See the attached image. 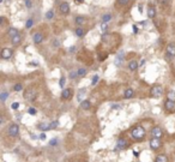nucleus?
I'll return each mask as SVG.
<instances>
[{"instance_id": "f257e3e1", "label": "nucleus", "mask_w": 175, "mask_h": 162, "mask_svg": "<svg viewBox=\"0 0 175 162\" xmlns=\"http://www.w3.org/2000/svg\"><path fill=\"white\" fill-rule=\"evenodd\" d=\"M131 137L135 141H140L145 137V130L142 126H135L134 129H132L131 131Z\"/></svg>"}, {"instance_id": "f03ea898", "label": "nucleus", "mask_w": 175, "mask_h": 162, "mask_svg": "<svg viewBox=\"0 0 175 162\" xmlns=\"http://www.w3.org/2000/svg\"><path fill=\"white\" fill-rule=\"evenodd\" d=\"M24 97H25V100L27 101H35L36 97H37V91L35 90V89H32V88H30V89H28V90L24 92Z\"/></svg>"}, {"instance_id": "7ed1b4c3", "label": "nucleus", "mask_w": 175, "mask_h": 162, "mask_svg": "<svg viewBox=\"0 0 175 162\" xmlns=\"http://www.w3.org/2000/svg\"><path fill=\"white\" fill-rule=\"evenodd\" d=\"M163 94V88L161 87V85H155V87L151 88V90H150V95L151 97H156V99H158L161 97Z\"/></svg>"}, {"instance_id": "20e7f679", "label": "nucleus", "mask_w": 175, "mask_h": 162, "mask_svg": "<svg viewBox=\"0 0 175 162\" xmlns=\"http://www.w3.org/2000/svg\"><path fill=\"white\" fill-rule=\"evenodd\" d=\"M7 133H8V136H11V137H17V136L19 134V126H18L17 124L10 125V127L7 129Z\"/></svg>"}, {"instance_id": "39448f33", "label": "nucleus", "mask_w": 175, "mask_h": 162, "mask_svg": "<svg viewBox=\"0 0 175 162\" xmlns=\"http://www.w3.org/2000/svg\"><path fill=\"white\" fill-rule=\"evenodd\" d=\"M168 60L173 59L175 56V43H169L167 46V54H166Z\"/></svg>"}, {"instance_id": "423d86ee", "label": "nucleus", "mask_w": 175, "mask_h": 162, "mask_svg": "<svg viewBox=\"0 0 175 162\" xmlns=\"http://www.w3.org/2000/svg\"><path fill=\"white\" fill-rule=\"evenodd\" d=\"M151 136H152V138H157V139H159L162 136H163V130L161 129L159 126H156V127H154L151 130Z\"/></svg>"}, {"instance_id": "0eeeda50", "label": "nucleus", "mask_w": 175, "mask_h": 162, "mask_svg": "<svg viewBox=\"0 0 175 162\" xmlns=\"http://www.w3.org/2000/svg\"><path fill=\"white\" fill-rule=\"evenodd\" d=\"M127 146V141L125 138H119L118 139V142H116V145H115V149L114 150H122V149H125Z\"/></svg>"}, {"instance_id": "6e6552de", "label": "nucleus", "mask_w": 175, "mask_h": 162, "mask_svg": "<svg viewBox=\"0 0 175 162\" xmlns=\"http://www.w3.org/2000/svg\"><path fill=\"white\" fill-rule=\"evenodd\" d=\"M123 56H125V52L123 51H120L118 54H116V56H115V66H118V67H120L121 65H122V61H123Z\"/></svg>"}, {"instance_id": "1a4fd4ad", "label": "nucleus", "mask_w": 175, "mask_h": 162, "mask_svg": "<svg viewBox=\"0 0 175 162\" xmlns=\"http://www.w3.org/2000/svg\"><path fill=\"white\" fill-rule=\"evenodd\" d=\"M161 145H162V143H161V141L157 138H152L151 141H150V148H151L152 150H157V149H159L161 148Z\"/></svg>"}, {"instance_id": "9d476101", "label": "nucleus", "mask_w": 175, "mask_h": 162, "mask_svg": "<svg viewBox=\"0 0 175 162\" xmlns=\"http://www.w3.org/2000/svg\"><path fill=\"white\" fill-rule=\"evenodd\" d=\"M1 58L3 59H11L12 58V51L10 48H3V51H1Z\"/></svg>"}, {"instance_id": "9b49d317", "label": "nucleus", "mask_w": 175, "mask_h": 162, "mask_svg": "<svg viewBox=\"0 0 175 162\" xmlns=\"http://www.w3.org/2000/svg\"><path fill=\"white\" fill-rule=\"evenodd\" d=\"M59 10L60 12L62 13V15H67V13H70V5H68V3H61L59 6Z\"/></svg>"}, {"instance_id": "f8f14e48", "label": "nucleus", "mask_w": 175, "mask_h": 162, "mask_svg": "<svg viewBox=\"0 0 175 162\" xmlns=\"http://www.w3.org/2000/svg\"><path fill=\"white\" fill-rule=\"evenodd\" d=\"M43 39H44V36L42 32H36V34H34V36H32V40H34V42H35L36 44L41 43V42L43 41Z\"/></svg>"}, {"instance_id": "ddd939ff", "label": "nucleus", "mask_w": 175, "mask_h": 162, "mask_svg": "<svg viewBox=\"0 0 175 162\" xmlns=\"http://www.w3.org/2000/svg\"><path fill=\"white\" fill-rule=\"evenodd\" d=\"M86 95V89L85 88H82V89H79V91H78V94H77V100L79 101L80 103L83 102V99L84 96Z\"/></svg>"}, {"instance_id": "4468645a", "label": "nucleus", "mask_w": 175, "mask_h": 162, "mask_svg": "<svg viewBox=\"0 0 175 162\" xmlns=\"http://www.w3.org/2000/svg\"><path fill=\"white\" fill-rule=\"evenodd\" d=\"M164 108H166L168 112H173L174 111V108H175V102L167 100V101L164 102Z\"/></svg>"}, {"instance_id": "2eb2a0df", "label": "nucleus", "mask_w": 175, "mask_h": 162, "mask_svg": "<svg viewBox=\"0 0 175 162\" xmlns=\"http://www.w3.org/2000/svg\"><path fill=\"white\" fill-rule=\"evenodd\" d=\"M61 97L64 100H70L72 97V90L71 89H64L61 92Z\"/></svg>"}, {"instance_id": "dca6fc26", "label": "nucleus", "mask_w": 175, "mask_h": 162, "mask_svg": "<svg viewBox=\"0 0 175 162\" xmlns=\"http://www.w3.org/2000/svg\"><path fill=\"white\" fill-rule=\"evenodd\" d=\"M147 16H149V18H155L156 17V8L155 6H150V7L147 8Z\"/></svg>"}, {"instance_id": "f3484780", "label": "nucleus", "mask_w": 175, "mask_h": 162, "mask_svg": "<svg viewBox=\"0 0 175 162\" xmlns=\"http://www.w3.org/2000/svg\"><path fill=\"white\" fill-rule=\"evenodd\" d=\"M138 67H139V65H138V63H137L135 60H131V61L128 63V68H130L131 71H135Z\"/></svg>"}, {"instance_id": "a211bd4d", "label": "nucleus", "mask_w": 175, "mask_h": 162, "mask_svg": "<svg viewBox=\"0 0 175 162\" xmlns=\"http://www.w3.org/2000/svg\"><path fill=\"white\" fill-rule=\"evenodd\" d=\"M133 95H134V92H133V90H132L131 88H128V89H126V90L123 91L125 99H131V97H133Z\"/></svg>"}, {"instance_id": "6ab92c4d", "label": "nucleus", "mask_w": 175, "mask_h": 162, "mask_svg": "<svg viewBox=\"0 0 175 162\" xmlns=\"http://www.w3.org/2000/svg\"><path fill=\"white\" fill-rule=\"evenodd\" d=\"M20 40H22V37H20V35L18 34V35H16V36H13V37H12L11 42H12V44H13V46H17V44L20 43Z\"/></svg>"}, {"instance_id": "aec40b11", "label": "nucleus", "mask_w": 175, "mask_h": 162, "mask_svg": "<svg viewBox=\"0 0 175 162\" xmlns=\"http://www.w3.org/2000/svg\"><path fill=\"white\" fill-rule=\"evenodd\" d=\"M80 107H82V109H90L91 103H90V101H88V100H84L83 102L80 103Z\"/></svg>"}, {"instance_id": "412c9836", "label": "nucleus", "mask_w": 175, "mask_h": 162, "mask_svg": "<svg viewBox=\"0 0 175 162\" xmlns=\"http://www.w3.org/2000/svg\"><path fill=\"white\" fill-rule=\"evenodd\" d=\"M37 129L39 130H41V131H48V130H51V126L48 125V124H39L37 125Z\"/></svg>"}, {"instance_id": "4be33fe9", "label": "nucleus", "mask_w": 175, "mask_h": 162, "mask_svg": "<svg viewBox=\"0 0 175 162\" xmlns=\"http://www.w3.org/2000/svg\"><path fill=\"white\" fill-rule=\"evenodd\" d=\"M7 34L11 37H13V36H16V35H18V30H17L16 28H8V30H7Z\"/></svg>"}, {"instance_id": "5701e85b", "label": "nucleus", "mask_w": 175, "mask_h": 162, "mask_svg": "<svg viewBox=\"0 0 175 162\" xmlns=\"http://www.w3.org/2000/svg\"><path fill=\"white\" fill-rule=\"evenodd\" d=\"M155 162H168V158L166 155H158V156L156 157Z\"/></svg>"}, {"instance_id": "b1692460", "label": "nucleus", "mask_w": 175, "mask_h": 162, "mask_svg": "<svg viewBox=\"0 0 175 162\" xmlns=\"http://www.w3.org/2000/svg\"><path fill=\"white\" fill-rule=\"evenodd\" d=\"M77 75L78 77H84V76L86 75V68H84V67H80L77 70Z\"/></svg>"}, {"instance_id": "393cba45", "label": "nucleus", "mask_w": 175, "mask_h": 162, "mask_svg": "<svg viewBox=\"0 0 175 162\" xmlns=\"http://www.w3.org/2000/svg\"><path fill=\"white\" fill-rule=\"evenodd\" d=\"M74 32H76V35L78 36V37H82V36H84V34H85V30L79 27V28L76 29V31H74Z\"/></svg>"}, {"instance_id": "a878e982", "label": "nucleus", "mask_w": 175, "mask_h": 162, "mask_svg": "<svg viewBox=\"0 0 175 162\" xmlns=\"http://www.w3.org/2000/svg\"><path fill=\"white\" fill-rule=\"evenodd\" d=\"M76 23L78 24V25H83V24L85 23V18H84L83 16H78V17H76Z\"/></svg>"}, {"instance_id": "bb28decb", "label": "nucleus", "mask_w": 175, "mask_h": 162, "mask_svg": "<svg viewBox=\"0 0 175 162\" xmlns=\"http://www.w3.org/2000/svg\"><path fill=\"white\" fill-rule=\"evenodd\" d=\"M110 19H111V15H110V13H106V15H103V16H102V22H103V23H108Z\"/></svg>"}, {"instance_id": "cd10ccee", "label": "nucleus", "mask_w": 175, "mask_h": 162, "mask_svg": "<svg viewBox=\"0 0 175 162\" xmlns=\"http://www.w3.org/2000/svg\"><path fill=\"white\" fill-rule=\"evenodd\" d=\"M167 97L169 101H173V102H175V91H169L167 94Z\"/></svg>"}, {"instance_id": "c85d7f7f", "label": "nucleus", "mask_w": 175, "mask_h": 162, "mask_svg": "<svg viewBox=\"0 0 175 162\" xmlns=\"http://www.w3.org/2000/svg\"><path fill=\"white\" fill-rule=\"evenodd\" d=\"M7 97H8V92H6V91H3V92L0 94V100H1V102H5Z\"/></svg>"}, {"instance_id": "c756f323", "label": "nucleus", "mask_w": 175, "mask_h": 162, "mask_svg": "<svg viewBox=\"0 0 175 162\" xmlns=\"http://www.w3.org/2000/svg\"><path fill=\"white\" fill-rule=\"evenodd\" d=\"M107 30H108L107 23H103V22H102V24H101V31L103 32V34H106V32H107Z\"/></svg>"}, {"instance_id": "7c9ffc66", "label": "nucleus", "mask_w": 175, "mask_h": 162, "mask_svg": "<svg viewBox=\"0 0 175 162\" xmlns=\"http://www.w3.org/2000/svg\"><path fill=\"white\" fill-rule=\"evenodd\" d=\"M158 3L162 5L163 7H166V6H168V5L170 4V0H158Z\"/></svg>"}, {"instance_id": "2f4dec72", "label": "nucleus", "mask_w": 175, "mask_h": 162, "mask_svg": "<svg viewBox=\"0 0 175 162\" xmlns=\"http://www.w3.org/2000/svg\"><path fill=\"white\" fill-rule=\"evenodd\" d=\"M58 142H59V139H58V138H53V139H51V141H49V143H48V144H49L51 146H55L56 144H58Z\"/></svg>"}, {"instance_id": "473e14b6", "label": "nucleus", "mask_w": 175, "mask_h": 162, "mask_svg": "<svg viewBox=\"0 0 175 162\" xmlns=\"http://www.w3.org/2000/svg\"><path fill=\"white\" fill-rule=\"evenodd\" d=\"M32 24H34V20L30 18V19L27 20V23H25V28H27V29H30L32 27Z\"/></svg>"}, {"instance_id": "72a5a7b5", "label": "nucleus", "mask_w": 175, "mask_h": 162, "mask_svg": "<svg viewBox=\"0 0 175 162\" xmlns=\"http://www.w3.org/2000/svg\"><path fill=\"white\" fill-rule=\"evenodd\" d=\"M98 79H99V76L98 75L94 76V77H92V79H91V85H95V84L98 82Z\"/></svg>"}, {"instance_id": "f704fd0d", "label": "nucleus", "mask_w": 175, "mask_h": 162, "mask_svg": "<svg viewBox=\"0 0 175 162\" xmlns=\"http://www.w3.org/2000/svg\"><path fill=\"white\" fill-rule=\"evenodd\" d=\"M13 90L15 91H22L23 90V85H22V84H16V85H15V87H13Z\"/></svg>"}, {"instance_id": "c9c22d12", "label": "nucleus", "mask_w": 175, "mask_h": 162, "mask_svg": "<svg viewBox=\"0 0 175 162\" xmlns=\"http://www.w3.org/2000/svg\"><path fill=\"white\" fill-rule=\"evenodd\" d=\"M60 44H61V42H60V40L59 39H54V41H53V46L55 48L60 47Z\"/></svg>"}, {"instance_id": "e433bc0d", "label": "nucleus", "mask_w": 175, "mask_h": 162, "mask_svg": "<svg viewBox=\"0 0 175 162\" xmlns=\"http://www.w3.org/2000/svg\"><path fill=\"white\" fill-rule=\"evenodd\" d=\"M28 113L30 115H35L36 114V109L34 108V107H29V108H28Z\"/></svg>"}, {"instance_id": "4c0bfd02", "label": "nucleus", "mask_w": 175, "mask_h": 162, "mask_svg": "<svg viewBox=\"0 0 175 162\" xmlns=\"http://www.w3.org/2000/svg\"><path fill=\"white\" fill-rule=\"evenodd\" d=\"M130 0H118V4L121 5V6H125V5H128Z\"/></svg>"}, {"instance_id": "58836bf2", "label": "nucleus", "mask_w": 175, "mask_h": 162, "mask_svg": "<svg viewBox=\"0 0 175 162\" xmlns=\"http://www.w3.org/2000/svg\"><path fill=\"white\" fill-rule=\"evenodd\" d=\"M46 18H47V19H52L53 18V11L52 10H49V11L46 13Z\"/></svg>"}, {"instance_id": "ea45409f", "label": "nucleus", "mask_w": 175, "mask_h": 162, "mask_svg": "<svg viewBox=\"0 0 175 162\" xmlns=\"http://www.w3.org/2000/svg\"><path fill=\"white\" fill-rule=\"evenodd\" d=\"M58 125H59V121H53V123H51V124H49V126H51V130H53V129L58 127Z\"/></svg>"}, {"instance_id": "a19ab883", "label": "nucleus", "mask_w": 175, "mask_h": 162, "mask_svg": "<svg viewBox=\"0 0 175 162\" xmlns=\"http://www.w3.org/2000/svg\"><path fill=\"white\" fill-rule=\"evenodd\" d=\"M65 80H66V79H65V77H61V78H60V82H59V87L60 88H64L65 87Z\"/></svg>"}, {"instance_id": "79ce46f5", "label": "nucleus", "mask_w": 175, "mask_h": 162, "mask_svg": "<svg viewBox=\"0 0 175 162\" xmlns=\"http://www.w3.org/2000/svg\"><path fill=\"white\" fill-rule=\"evenodd\" d=\"M24 3H25V6H27V8H31V6H32L31 0H24Z\"/></svg>"}, {"instance_id": "37998d69", "label": "nucleus", "mask_w": 175, "mask_h": 162, "mask_svg": "<svg viewBox=\"0 0 175 162\" xmlns=\"http://www.w3.org/2000/svg\"><path fill=\"white\" fill-rule=\"evenodd\" d=\"M19 106H20V105H19L18 102H13V103L11 105V108H12V109H15V111H16V109H18V108H19Z\"/></svg>"}, {"instance_id": "c03bdc74", "label": "nucleus", "mask_w": 175, "mask_h": 162, "mask_svg": "<svg viewBox=\"0 0 175 162\" xmlns=\"http://www.w3.org/2000/svg\"><path fill=\"white\" fill-rule=\"evenodd\" d=\"M76 77H78V75H77V71H72L71 73H70V78H71V79H74Z\"/></svg>"}, {"instance_id": "a18cd8bd", "label": "nucleus", "mask_w": 175, "mask_h": 162, "mask_svg": "<svg viewBox=\"0 0 175 162\" xmlns=\"http://www.w3.org/2000/svg\"><path fill=\"white\" fill-rule=\"evenodd\" d=\"M104 59H107V54H102V53H99V61H103Z\"/></svg>"}, {"instance_id": "49530a36", "label": "nucleus", "mask_w": 175, "mask_h": 162, "mask_svg": "<svg viewBox=\"0 0 175 162\" xmlns=\"http://www.w3.org/2000/svg\"><path fill=\"white\" fill-rule=\"evenodd\" d=\"M40 139L41 141H44V139H46V133H44V132L40 133Z\"/></svg>"}, {"instance_id": "de8ad7c7", "label": "nucleus", "mask_w": 175, "mask_h": 162, "mask_svg": "<svg viewBox=\"0 0 175 162\" xmlns=\"http://www.w3.org/2000/svg\"><path fill=\"white\" fill-rule=\"evenodd\" d=\"M132 29H133V34H137V32H138V27H137V25H133Z\"/></svg>"}, {"instance_id": "09e8293b", "label": "nucleus", "mask_w": 175, "mask_h": 162, "mask_svg": "<svg viewBox=\"0 0 175 162\" xmlns=\"http://www.w3.org/2000/svg\"><path fill=\"white\" fill-rule=\"evenodd\" d=\"M74 51H76V47H74V46H72V47H70V52H71V53H73Z\"/></svg>"}, {"instance_id": "8fccbe9b", "label": "nucleus", "mask_w": 175, "mask_h": 162, "mask_svg": "<svg viewBox=\"0 0 175 162\" xmlns=\"http://www.w3.org/2000/svg\"><path fill=\"white\" fill-rule=\"evenodd\" d=\"M30 134H31V138H32V139H39V138H40V137H37V136H35L34 133H30Z\"/></svg>"}, {"instance_id": "3c124183", "label": "nucleus", "mask_w": 175, "mask_h": 162, "mask_svg": "<svg viewBox=\"0 0 175 162\" xmlns=\"http://www.w3.org/2000/svg\"><path fill=\"white\" fill-rule=\"evenodd\" d=\"M4 22H5V18H4V17H1V18H0V24L3 25V24H4Z\"/></svg>"}, {"instance_id": "603ef678", "label": "nucleus", "mask_w": 175, "mask_h": 162, "mask_svg": "<svg viewBox=\"0 0 175 162\" xmlns=\"http://www.w3.org/2000/svg\"><path fill=\"white\" fill-rule=\"evenodd\" d=\"M133 155H134L135 157H138V156H139V153H138V151H133Z\"/></svg>"}, {"instance_id": "864d4df0", "label": "nucleus", "mask_w": 175, "mask_h": 162, "mask_svg": "<svg viewBox=\"0 0 175 162\" xmlns=\"http://www.w3.org/2000/svg\"><path fill=\"white\" fill-rule=\"evenodd\" d=\"M74 1H76L77 4H82V3H83L84 0H74Z\"/></svg>"}, {"instance_id": "5fc2aeb1", "label": "nucleus", "mask_w": 175, "mask_h": 162, "mask_svg": "<svg viewBox=\"0 0 175 162\" xmlns=\"http://www.w3.org/2000/svg\"><path fill=\"white\" fill-rule=\"evenodd\" d=\"M144 64H145V59H143L142 61H140V66H143Z\"/></svg>"}, {"instance_id": "6e6d98bb", "label": "nucleus", "mask_w": 175, "mask_h": 162, "mask_svg": "<svg viewBox=\"0 0 175 162\" xmlns=\"http://www.w3.org/2000/svg\"><path fill=\"white\" fill-rule=\"evenodd\" d=\"M113 108H119V105H113Z\"/></svg>"}, {"instance_id": "4d7b16f0", "label": "nucleus", "mask_w": 175, "mask_h": 162, "mask_svg": "<svg viewBox=\"0 0 175 162\" xmlns=\"http://www.w3.org/2000/svg\"><path fill=\"white\" fill-rule=\"evenodd\" d=\"M22 119V117H20V114L19 115H17V120H20Z\"/></svg>"}, {"instance_id": "13d9d810", "label": "nucleus", "mask_w": 175, "mask_h": 162, "mask_svg": "<svg viewBox=\"0 0 175 162\" xmlns=\"http://www.w3.org/2000/svg\"><path fill=\"white\" fill-rule=\"evenodd\" d=\"M3 1H4V0H0V3H3Z\"/></svg>"}]
</instances>
